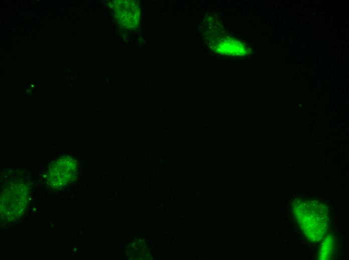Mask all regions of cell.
<instances>
[{"mask_svg":"<svg viewBox=\"0 0 349 260\" xmlns=\"http://www.w3.org/2000/svg\"><path fill=\"white\" fill-rule=\"evenodd\" d=\"M296 222L310 242L323 239L329 231L330 220L327 206L313 199H297L292 206Z\"/></svg>","mask_w":349,"mask_h":260,"instance_id":"6da1fadb","label":"cell"},{"mask_svg":"<svg viewBox=\"0 0 349 260\" xmlns=\"http://www.w3.org/2000/svg\"><path fill=\"white\" fill-rule=\"evenodd\" d=\"M335 242L331 236L324 240L320 248L319 258L320 260H329L334 251Z\"/></svg>","mask_w":349,"mask_h":260,"instance_id":"7a4b0ae2","label":"cell"}]
</instances>
